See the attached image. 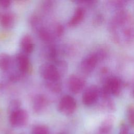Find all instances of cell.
<instances>
[{
    "label": "cell",
    "mask_w": 134,
    "mask_h": 134,
    "mask_svg": "<svg viewBox=\"0 0 134 134\" xmlns=\"http://www.w3.org/2000/svg\"><path fill=\"white\" fill-rule=\"evenodd\" d=\"M49 104V100L43 94L36 95L32 101V108L36 114H41L44 111Z\"/></svg>",
    "instance_id": "cell-9"
},
{
    "label": "cell",
    "mask_w": 134,
    "mask_h": 134,
    "mask_svg": "<svg viewBox=\"0 0 134 134\" xmlns=\"http://www.w3.org/2000/svg\"><path fill=\"white\" fill-rule=\"evenodd\" d=\"M11 5V2L8 0H0V7L4 8L9 7Z\"/></svg>",
    "instance_id": "cell-23"
},
{
    "label": "cell",
    "mask_w": 134,
    "mask_h": 134,
    "mask_svg": "<svg viewBox=\"0 0 134 134\" xmlns=\"http://www.w3.org/2000/svg\"><path fill=\"white\" fill-rule=\"evenodd\" d=\"M54 65L57 67L61 76H62L67 72L68 64L65 61L57 60L55 62Z\"/></svg>",
    "instance_id": "cell-18"
},
{
    "label": "cell",
    "mask_w": 134,
    "mask_h": 134,
    "mask_svg": "<svg viewBox=\"0 0 134 134\" xmlns=\"http://www.w3.org/2000/svg\"><path fill=\"white\" fill-rule=\"evenodd\" d=\"M104 53L102 51L92 52L85 56L80 63V70L84 74H89L92 72L98 61L103 58Z\"/></svg>",
    "instance_id": "cell-1"
},
{
    "label": "cell",
    "mask_w": 134,
    "mask_h": 134,
    "mask_svg": "<svg viewBox=\"0 0 134 134\" xmlns=\"http://www.w3.org/2000/svg\"><path fill=\"white\" fill-rule=\"evenodd\" d=\"M20 46L24 53L30 54L32 52L35 48L33 39L28 34L24 35L20 41Z\"/></svg>",
    "instance_id": "cell-10"
},
{
    "label": "cell",
    "mask_w": 134,
    "mask_h": 134,
    "mask_svg": "<svg viewBox=\"0 0 134 134\" xmlns=\"http://www.w3.org/2000/svg\"><path fill=\"white\" fill-rule=\"evenodd\" d=\"M12 64V59L10 55L6 53H0V69L7 71Z\"/></svg>",
    "instance_id": "cell-14"
},
{
    "label": "cell",
    "mask_w": 134,
    "mask_h": 134,
    "mask_svg": "<svg viewBox=\"0 0 134 134\" xmlns=\"http://www.w3.org/2000/svg\"><path fill=\"white\" fill-rule=\"evenodd\" d=\"M16 17L10 12H5L0 14V24L5 29H10L15 25Z\"/></svg>",
    "instance_id": "cell-11"
},
{
    "label": "cell",
    "mask_w": 134,
    "mask_h": 134,
    "mask_svg": "<svg viewBox=\"0 0 134 134\" xmlns=\"http://www.w3.org/2000/svg\"><path fill=\"white\" fill-rule=\"evenodd\" d=\"M113 125V119L111 117L106 118L103 121L99 127V131L102 133H107L109 132L112 128Z\"/></svg>",
    "instance_id": "cell-16"
},
{
    "label": "cell",
    "mask_w": 134,
    "mask_h": 134,
    "mask_svg": "<svg viewBox=\"0 0 134 134\" xmlns=\"http://www.w3.org/2000/svg\"><path fill=\"white\" fill-rule=\"evenodd\" d=\"M46 87L51 92L58 93L62 90V84L59 80L44 81Z\"/></svg>",
    "instance_id": "cell-15"
},
{
    "label": "cell",
    "mask_w": 134,
    "mask_h": 134,
    "mask_svg": "<svg viewBox=\"0 0 134 134\" xmlns=\"http://www.w3.org/2000/svg\"><path fill=\"white\" fill-rule=\"evenodd\" d=\"M121 83L120 80L116 77L109 78L106 82L104 87L103 94L105 97L108 94L118 96L121 92Z\"/></svg>",
    "instance_id": "cell-5"
},
{
    "label": "cell",
    "mask_w": 134,
    "mask_h": 134,
    "mask_svg": "<svg viewBox=\"0 0 134 134\" xmlns=\"http://www.w3.org/2000/svg\"><path fill=\"white\" fill-rule=\"evenodd\" d=\"M76 100L72 96L66 95L59 101L57 105L58 111L64 115H70L74 113L76 109Z\"/></svg>",
    "instance_id": "cell-2"
},
{
    "label": "cell",
    "mask_w": 134,
    "mask_h": 134,
    "mask_svg": "<svg viewBox=\"0 0 134 134\" xmlns=\"http://www.w3.org/2000/svg\"><path fill=\"white\" fill-rule=\"evenodd\" d=\"M31 134H49V130L46 126L38 125L33 127Z\"/></svg>",
    "instance_id": "cell-19"
},
{
    "label": "cell",
    "mask_w": 134,
    "mask_h": 134,
    "mask_svg": "<svg viewBox=\"0 0 134 134\" xmlns=\"http://www.w3.org/2000/svg\"><path fill=\"white\" fill-rule=\"evenodd\" d=\"M37 31L39 38L44 42H51L55 38L54 33L45 27L41 26L37 30Z\"/></svg>",
    "instance_id": "cell-13"
},
{
    "label": "cell",
    "mask_w": 134,
    "mask_h": 134,
    "mask_svg": "<svg viewBox=\"0 0 134 134\" xmlns=\"http://www.w3.org/2000/svg\"><path fill=\"white\" fill-rule=\"evenodd\" d=\"M28 118L27 111L20 108L9 115V121L13 127H21L27 123Z\"/></svg>",
    "instance_id": "cell-4"
},
{
    "label": "cell",
    "mask_w": 134,
    "mask_h": 134,
    "mask_svg": "<svg viewBox=\"0 0 134 134\" xmlns=\"http://www.w3.org/2000/svg\"><path fill=\"white\" fill-rule=\"evenodd\" d=\"M99 96V91L97 86L91 85L87 87L82 95V100L84 105L90 106L95 104Z\"/></svg>",
    "instance_id": "cell-7"
},
{
    "label": "cell",
    "mask_w": 134,
    "mask_h": 134,
    "mask_svg": "<svg viewBox=\"0 0 134 134\" xmlns=\"http://www.w3.org/2000/svg\"><path fill=\"white\" fill-rule=\"evenodd\" d=\"M39 73L45 81L59 80L61 77L54 64L50 63L42 64L39 68Z\"/></svg>",
    "instance_id": "cell-3"
},
{
    "label": "cell",
    "mask_w": 134,
    "mask_h": 134,
    "mask_svg": "<svg viewBox=\"0 0 134 134\" xmlns=\"http://www.w3.org/2000/svg\"><path fill=\"white\" fill-rule=\"evenodd\" d=\"M58 134H64V133H58Z\"/></svg>",
    "instance_id": "cell-25"
},
{
    "label": "cell",
    "mask_w": 134,
    "mask_h": 134,
    "mask_svg": "<svg viewBox=\"0 0 134 134\" xmlns=\"http://www.w3.org/2000/svg\"><path fill=\"white\" fill-rule=\"evenodd\" d=\"M53 33L55 37H59L61 36L64 33V27L60 24H55L53 28Z\"/></svg>",
    "instance_id": "cell-21"
},
{
    "label": "cell",
    "mask_w": 134,
    "mask_h": 134,
    "mask_svg": "<svg viewBox=\"0 0 134 134\" xmlns=\"http://www.w3.org/2000/svg\"><path fill=\"white\" fill-rule=\"evenodd\" d=\"M85 11L82 7H77L69 19L68 24L70 27H74L79 25L84 19Z\"/></svg>",
    "instance_id": "cell-12"
},
{
    "label": "cell",
    "mask_w": 134,
    "mask_h": 134,
    "mask_svg": "<svg viewBox=\"0 0 134 134\" xmlns=\"http://www.w3.org/2000/svg\"><path fill=\"white\" fill-rule=\"evenodd\" d=\"M15 62L17 70L25 75L28 73L31 69L30 61L27 54L24 53L17 54L15 57Z\"/></svg>",
    "instance_id": "cell-6"
},
{
    "label": "cell",
    "mask_w": 134,
    "mask_h": 134,
    "mask_svg": "<svg viewBox=\"0 0 134 134\" xmlns=\"http://www.w3.org/2000/svg\"><path fill=\"white\" fill-rule=\"evenodd\" d=\"M21 104V102L18 99L12 100L9 102L7 107V113L8 115L20 109Z\"/></svg>",
    "instance_id": "cell-17"
},
{
    "label": "cell",
    "mask_w": 134,
    "mask_h": 134,
    "mask_svg": "<svg viewBox=\"0 0 134 134\" xmlns=\"http://www.w3.org/2000/svg\"><path fill=\"white\" fill-rule=\"evenodd\" d=\"M129 127L125 123H122L120 125L118 134H129Z\"/></svg>",
    "instance_id": "cell-22"
},
{
    "label": "cell",
    "mask_w": 134,
    "mask_h": 134,
    "mask_svg": "<svg viewBox=\"0 0 134 134\" xmlns=\"http://www.w3.org/2000/svg\"><path fill=\"white\" fill-rule=\"evenodd\" d=\"M19 134H26L25 132H21V133H19Z\"/></svg>",
    "instance_id": "cell-24"
},
{
    "label": "cell",
    "mask_w": 134,
    "mask_h": 134,
    "mask_svg": "<svg viewBox=\"0 0 134 134\" xmlns=\"http://www.w3.org/2000/svg\"><path fill=\"white\" fill-rule=\"evenodd\" d=\"M85 84V80L82 77L75 74L71 75L67 81V85L69 90L74 94H77L81 92Z\"/></svg>",
    "instance_id": "cell-8"
},
{
    "label": "cell",
    "mask_w": 134,
    "mask_h": 134,
    "mask_svg": "<svg viewBox=\"0 0 134 134\" xmlns=\"http://www.w3.org/2000/svg\"><path fill=\"white\" fill-rule=\"evenodd\" d=\"M127 117L129 124L134 126V106L129 105L127 108Z\"/></svg>",
    "instance_id": "cell-20"
}]
</instances>
